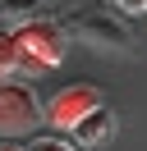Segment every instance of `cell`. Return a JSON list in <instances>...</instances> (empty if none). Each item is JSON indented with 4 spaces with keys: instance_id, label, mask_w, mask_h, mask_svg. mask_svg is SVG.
Masks as SVG:
<instances>
[{
    "instance_id": "10",
    "label": "cell",
    "mask_w": 147,
    "mask_h": 151,
    "mask_svg": "<svg viewBox=\"0 0 147 151\" xmlns=\"http://www.w3.org/2000/svg\"><path fill=\"white\" fill-rule=\"evenodd\" d=\"M0 151H28V147H0Z\"/></svg>"
},
{
    "instance_id": "4",
    "label": "cell",
    "mask_w": 147,
    "mask_h": 151,
    "mask_svg": "<svg viewBox=\"0 0 147 151\" xmlns=\"http://www.w3.org/2000/svg\"><path fill=\"white\" fill-rule=\"evenodd\" d=\"M101 92L87 83H74V87H60V92L51 96V105H46V114H51V124H60V128H74L78 119H87L92 110H101Z\"/></svg>"
},
{
    "instance_id": "1",
    "label": "cell",
    "mask_w": 147,
    "mask_h": 151,
    "mask_svg": "<svg viewBox=\"0 0 147 151\" xmlns=\"http://www.w3.org/2000/svg\"><path fill=\"white\" fill-rule=\"evenodd\" d=\"M69 37L87 41V46H97V50H115V55L133 50L129 23L119 19V14H110V9H74L69 14Z\"/></svg>"
},
{
    "instance_id": "8",
    "label": "cell",
    "mask_w": 147,
    "mask_h": 151,
    "mask_svg": "<svg viewBox=\"0 0 147 151\" xmlns=\"http://www.w3.org/2000/svg\"><path fill=\"white\" fill-rule=\"evenodd\" d=\"M28 151H78L69 137H55V133H41V137L28 142Z\"/></svg>"
},
{
    "instance_id": "6",
    "label": "cell",
    "mask_w": 147,
    "mask_h": 151,
    "mask_svg": "<svg viewBox=\"0 0 147 151\" xmlns=\"http://www.w3.org/2000/svg\"><path fill=\"white\" fill-rule=\"evenodd\" d=\"M28 73H37V64L28 60V50L18 46V37L14 32H0V83H23Z\"/></svg>"
},
{
    "instance_id": "3",
    "label": "cell",
    "mask_w": 147,
    "mask_h": 151,
    "mask_svg": "<svg viewBox=\"0 0 147 151\" xmlns=\"http://www.w3.org/2000/svg\"><path fill=\"white\" fill-rule=\"evenodd\" d=\"M14 37H18V46L28 50V60H32L37 69H46V64H60V60H64V46H69V28H60L55 19L28 23V28H18Z\"/></svg>"
},
{
    "instance_id": "2",
    "label": "cell",
    "mask_w": 147,
    "mask_h": 151,
    "mask_svg": "<svg viewBox=\"0 0 147 151\" xmlns=\"http://www.w3.org/2000/svg\"><path fill=\"white\" fill-rule=\"evenodd\" d=\"M46 114V105L37 101V92L28 83H0V137L37 128Z\"/></svg>"
},
{
    "instance_id": "9",
    "label": "cell",
    "mask_w": 147,
    "mask_h": 151,
    "mask_svg": "<svg viewBox=\"0 0 147 151\" xmlns=\"http://www.w3.org/2000/svg\"><path fill=\"white\" fill-rule=\"evenodd\" d=\"M124 5V14H138V9H147V0H119Z\"/></svg>"
},
{
    "instance_id": "7",
    "label": "cell",
    "mask_w": 147,
    "mask_h": 151,
    "mask_svg": "<svg viewBox=\"0 0 147 151\" xmlns=\"http://www.w3.org/2000/svg\"><path fill=\"white\" fill-rule=\"evenodd\" d=\"M0 19L14 23V32L28 28V23H41L46 19V0H0Z\"/></svg>"
},
{
    "instance_id": "11",
    "label": "cell",
    "mask_w": 147,
    "mask_h": 151,
    "mask_svg": "<svg viewBox=\"0 0 147 151\" xmlns=\"http://www.w3.org/2000/svg\"><path fill=\"white\" fill-rule=\"evenodd\" d=\"M115 5H119V0H115Z\"/></svg>"
},
{
    "instance_id": "5",
    "label": "cell",
    "mask_w": 147,
    "mask_h": 151,
    "mask_svg": "<svg viewBox=\"0 0 147 151\" xmlns=\"http://www.w3.org/2000/svg\"><path fill=\"white\" fill-rule=\"evenodd\" d=\"M115 110H110V105H101V110H92L87 114V119H78V124H74V128H69V142H74V147H101V142H106L110 137V133H115Z\"/></svg>"
}]
</instances>
